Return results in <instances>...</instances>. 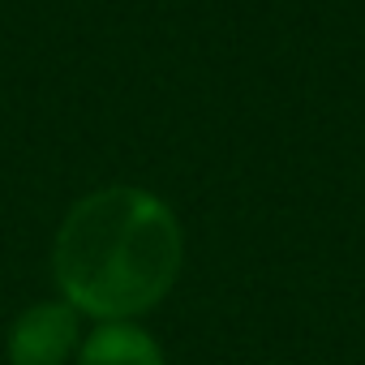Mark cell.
I'll return each mask as SVG.
<instances>
[{
  "mask_svg": "<svg viewBox=\"0 0 365 365\" xmlns=\"http://www.w3.org/2000/svg\"><path fill=\"white\" fill-rule=\"evenodd\" d=\"M78 352V309L65 301L31 305L9 327L14 365H65Z\"/></svg>",
  "mask_w": 365,
  "mask_h": 365,
  "instance_id": "cell-2",
  "label": "cell"
},
{
  "mask_svg": "<svg viewBox=\"0 0 365 365\" xmlns=\"http://www.w3.org/2000/svg\"><path fill=\"white\" fill-rule=\"evenodd\" d=\"M180 224L163 198L138 185L86 194L61 220L52 271L65 305L99 322H133L180 275Z\"/></svg>",
  "mask_w": 365,
  "mask_h": 365,
  "instance_id": "cell-1",
  "label": "cell"
},
{
  "mask_svg": "<svg viewBox=\"0 0 365 365\" xmlns=\"http://www.w3.org/2000/svg\"><path fill=\"white\" fill-rule=\"evenodd\" d=\"M78 365H163V352L138 322H99L78 348Z\"/></svg>",
  "mask_w": 365,
  "mask_h": 365,
  "instance_id": "cell-3",
  "label": "cell"
}]
</instances>
